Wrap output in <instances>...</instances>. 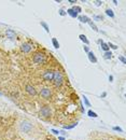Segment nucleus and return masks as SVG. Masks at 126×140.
Segmentation results:
<instances>
[{"instance_id":"nucleus-28","label":"nucleus","mask_w":126,"mask_h":140,"mask_svg":"<svg viewBox=\"0 0 126 140\" xmlns=\"http://www.w3.org/2000/svg\"><path fill=\"white\" fill-rule=\"evenodd\" d=\"M52 131H53V132H54V134H55V135H58V134H59V131H58V130H55V129H53Z\"/></svg>"},{"instance_id":"nucleus-7","label":"nucleus","mask_w":126,"mask_h":140,"mask_svg":"<svg viewBox=\"0 0 126 140\" xmlns=\"http://www.w3.org/2000/svg\"><path fill=\"white\" fill-rule=\"evenodd\" d=\"M25 89H26V92H27L28 94L31 95V96H35V95L37 94L36 89H35L32 85H30V84H27V85H26V87H25Z\"/></svg>"},{"instance_id":"nucleus-29","label":"nucleus","mask_w":126,"mask_h":140,"mask_svg":"<svg viewBox=\"0 0 126 140\" xmlns=\"http://www.w3.org/2000/svg\"><path fill=\"white\" fill-rule=\"evenodd\" d=\"M114 130H118V131H122V128H120V127H114Z\"/></svg>"},{"instance_id":"nucleus-10","label":"nucleus","mask_w":126,"mask_h":140,"mask_svg":"<svg viewBox=\"0 0 126 140\" xmlns=\"http://www.w3.org/2000/svg\"><path fill=\"white\" fill-rule=\"evenodd\" d=\"M87 55H88V58H90V61L92 63H97V58L95 57V55H94V53H93V52H88Z\"/></svg>"},{"instance_id":"nucleus-21","label":"nucleus","mask_w":126,"mask_h":140,"mask_svg":"<svg viewBox=\"0 0 126 140\" xmlns=\"http://www.w3.org/2000/svg\"><path fill=\"white\" fill-rule=\"evenodd\" d=\"M88 24H90V26H91V27H92L93 29H94L95 31H97V30H98V29H97V27H96V26H95V24L93 23V22H91V21H90V22H88Z\"/></svg>"},{"instance_id":"nucleus-9","label":"nucleus","mask_w":126,"mask_h":140,"mask_svg":"<svg viewBox=\"0 0 126 140\" xmlns=\"http://www.w3.org/2000/svg\"><path fill=\"white\" fill-rule=\"evenodd\" d=\"M5 35H6V37L10 38V39H14V38H15V32L13 31V30H11V29L6 30V31H5Z\"/></svg>"},{"instance_id":"nucleus-11","label":"nucleus","mask_w":126,"mask_h":140,"mask_svg":"<svg viewBox=\"0 0 126 140\" xmlns=\"http://www.w3.org/2000/svg\"><path fill=\"white\" fill-rule=\"evenodd\" d=\"M79 38H80V40H81V41H83L85 44H88L90 43V41L87 40V38H86L85 35H80V36H79Z\"/></svg>"},{"instance_id":"nucleus-31","label":"nucleus","mask_w":126,"mask_h":140,"mask_svg":"<svg viewBox=\"0 0 126 140\" xmlns=\"http://www.w3.org/2000/svg\"><path fill=\"white\" fill-rule=\"evenodd\" d=\"M109 80H110V82H112V80H113V77L110 76V77H109Z\"/></svg>"},{"instance_id":"nucleus-2","label":"nucleus","mask_w":126,"mask_h":140,"mask_svg":"<svg viewBox=\"0 0 126 140\" xmlns=\"http://www.w3.org/2000/svg\"><path fill=\"white\" fill-rule=\"evenodd\" d=\"M19 129H21V131L28 134V132L32 129V124L29 121H23V122H21V124H19Z\"/></svg>"},{"instance_id":"nucleus-12","label":"nucleus","mask_w":126,"mask_h":140,"mask_svg":"<svg viewBox=\"0 0 126 140\" xmlns=\"http://www.w3.org/2000/svg\"><path fill=\"white\" fill-rule=\"evenodd\" d=\"M67 13H68V14H69L71 17H77V16H78V14H77V13H76L73 10H72V9H69V10L67 11Z\"/></svg>"},{"instance_id":"nucleus-1","label":"nucleus","mask_w":126,"mask_h":140,"mask_svg":"<svg viewBox=\"0 0 126 140\" xmlns=\"http://www.w3.org/2000/svg\"><path fill=\"white\" fill-rule=\"evenodd\" d=\"M64 78L63 75L59 71H53V82H54L55 86H61L63 84Z\"/></svg>"},{"instance_id":"nucleus-15","label":"nucleus","mask_w":126,"mask_h":140,"mask_svg":"<svg viewBox=\"0 0 126 140\" xmlns=\"http://www.w3.org/2000/svg\"><path fill=\"white\" fill-rule=\"evenodd\" d=\"M79 19H80L82 23H88L90 22V18L87 16H80V17H79Z\"/></svg>"},{"instance_id":"nucleus-32","label":"nucleus","mask_w":126,"mask_h":140,"mask_svg":"<svg viewBox=\"0 0 126 140\" xmlns=\"http://www.w3.org/2000/svg\"><path fill=\"white\" fill-rule=\"evenodd\" d=\"M123 140H124V139H123Z\"/></svg>"},{"instance_id":"nucleus-5","label":"nucleus","mask_w":126,"mask_h":140,"mask_svg":"<svg viewBox=\"0 0 126 140\" xmlns=\"http://www.w3.org/2000/svg\"><path fill=\"white\" fill-rule=\"evenodd\" d=\"M40 115L43 117H48L51 115V108L49 106H43L40 110Z\"/></svg>"},{"instance_id":"nucleus-14","label":"nucleus","mask_w":126,"mask_h":140,"mask_svg":"<svg viewBox=\"0 0 126 140\" xmlns=\"http://www.w3.org/2000/svg\"><path fill=\"white\" fill-rule=\"evenodd\" d=\"M101 49L105 51V52H109V46H108V44L107 43H105V42H101Z\"/></svg>"},{"instance_id":"nucleus-8","label":"nucleus","mask_w":126,"mask_h":140,"mask_svg":"<svg viewBox=\"0 0 126 140\" xmlns=\"http://www.w3.org/2000/svg\"><path fill=\"white\" fill-rule=\"evenodd\" d=\"M21 50H22V52H24V53H29L31 50H32V45L30 44V43H24L23 45H22V48H21Z\"/></svg>"},{"instance_id":"nucleus-13","label":"nucleus","mask_w":126,"mask_h":140,"mask_svg":"<svg viewBox=\"0 0 126 140\" xmlns=\"http://www.w3.org/2000/svg\"><path fill=\"white\" fill-rule=\"evenodd\" d=\"M52 43H53V45H54L55 49H58V48H59V43H58V41H57L56 38H53V39H52Z\"/></svg>"},{"instance_id":"nucleus-20","label":"nucleus","mask_w":126,"mask_h":140,"mask_svg":"<svg viewBox=\"0 0 126 140\" xmlns=\"http://www.w3.org/2000/svg\"><path fill=\"white\" fill-rule=\"evenodd\" d=\"M72 10H73L76 13H77V14H78V13H80L81 11H82V9L80 8V6H75V8L73 9H72Z\"/></svg>"},{"instance_id":"nucleus-18","label":"nucleus","mask_w":126,"mask_h":140,"mask_svg":"<svg viewBox=\"0 0 126 140\" xmlns=\"http://www.w3.org/2000/svg\"><path fill=\"white\" fill-rule=\"evenodd\" d=\"M87 114H88V116H91V117H97V114L95 112H93L92 110H90L88 112H87Z\"/></svg>"},{"instance_id":"nucleus-30","label":"nucleus","mask_w":126,"mask_h":140,"mask_svg":"<svg viewBox=\"0 0 126 140\" xmlns=\"http://www.w3.org/2000/svg\"><path fill=\"white\" fill-rule=\"evenodd\" d=\"M84 51H85V52H87V53L90 52V51H88V48H87V46H84Z\"/></svg>"},{"instance_id":"nucleus-3","label":"nucleus","mask_w":126,"mask_h":140,"mask_svg":"<svg viewBox=\"0 0 126 140\" xmlns=\"http://www.w3.org/2000/svg\"><path fill=\"white\" fill-rule=\"evenodd\" d=\"M44 54L43 53H36V54L34 55V58H32V61H34L35 64L37 65H41L44 63Z\"/></svg>"},{"instance_id":"nucleus-22","label":"nucleus","mask_w":126,"mask_h":140,"mask_svg":"<svg viewBox=\"0 0 126 140\" xmlns=\"http://www.w3.org/2000/svg\"><path fill=\"white\" fill-rule=\"evenodd\" d=\"M94 19H95V21H102V16L101 15H95Z\"/></svg>"},{"instance_id":"nucleus-27","label":"nucleus","mask_w":126,"mask_h":140,"mask_svg":"<svg viewBox=\"0 0 126 140\" xmlns=\"http://www.w3.org/2000/svg\"><path fill=\"white\" fill-rule=\"evenodd\" d=\"M95 3H96V5H101L102 1H95Z\"/></svg>"},{"instance_id":"nucleus-26","label":"nucleus","mask_w":126,"mask_h":140,"mask_svg":"<svg viewBox=\"0 0 126 140\" xmlns=\"http://www.w3.org/2000/svg\"><path fill=\"white\" fill-rule=\"evenodd\" d=\"M59 14H61L62 16H64V15L66 14V13H65V11H64V10H61V11H59Z\"/></svg>"},{"instance_id":"nucleus-16","label":"nucleus","mask_w":126,"mask_h":140,"mask_svg":"<svg viewBox=\"0 0 126 140\" xmlns=\"http://www.w3.org/2000/svg\"><path fill=\"white\" fill-rule=\"evenodd\" d=\"M106 14L109 15L110 17H114V13H113V11H112L111 9H107V10H106Z\"/></svg>"},{"instance_id":"nucleus-6","label":"nucleus","mask_w":126,"mask_h":140,"mask_svg":"<svg viewBox=\"0 0 126 140\" xmlns=\"http://www.w3.org/2000/svg\"><path fill=\"white\" fill-rule=\"evenodd\" d=\"M42 78L45 80V81H53V71L52 70H46L43 72V75H42Z\"/></svg>"},{"instance_id":"nucleus-24","label":"nucleus","mask_w":126,"mask_h":140,"mask_svg":"<svg viewBox=\"0 0 126 140\" xmlns=\"http://www.w3.org/2000/svg\"><path fill=\"white\" fill-rule=\"evenodd\" d=\"M118 59H120V61H121L123 64H126V61H125V58H124L123 56H120V57H118Z\"/></svg>"},{"instance_id":"nucleus-23","label":"nucleus","mask_w":126,"mask_h":140,"mask_svg":"<svg viewBox=\"0 0 126 140\" xmlns=\"http://www.w3.org/2000/svg\"><path fill=\"white\" fill-rule=\"evenodd\" d=\"M108 46H109V49H110V48L113 49V50H116V49H117V46L114 45V44H112V43H108Z\"/></svg>"},{"instance_id":"nucleus-25","label":"nucleus","mask_w":126,"mask_h":140,"mask_svg":"<svg viewBox=\"0 0 126 140\" xmlns=\"http://www.w3.org/2000/svg\"><path fill=\"white\" fill-rule=\"evenodd\" d=\"M84 102H85V105L87 106V107H90V102H88V100H87V98H86L85 96H84Z\"/></svg>"},{"instance_id":"nucleus-17","label":"nucleus","mask_w":126,"mask_h":140,"mask_svg":"<svg viewBox=\"0 0 126 140\" xmlns=\"http://www.w3.org/2000/svg\"><path fill=\"white\" fill-rule=\"evenodd\" d=\"M111 52H105V54H103V58L105 59H110L111 58Z\"/></svg>"},{"instance_id":"nucleus-4","label":"nucleus","mask_w":126,"mask_h":140,"mask_svg":"<svg viewBox=\"0 0 126 140\" xmlns=\"http://www.w3.org/2000/svg\"><path fill=\"white\" fill-rule=\"evenodd\" d=\"M40 95H41V97L44 98V99H49V98H51V96H52V92H51V90H50L49 87H43V89L41 90V92H40Z\"/></svg>"},{"instance_id":"nucleus-19","label":"nucleus","mask_w":126,"mask_h":140,"mask_svg":"<svg viewBox=\"0 0 126 140\" xmlns=\"http://www.w3.org/2000/svg\"><path fill=\"white\" fill-rule=\"evenodd\" d=\"M41 26H43V27H44V29H45V31L46 32H49L50 31V29H49V26L48 25H46L44 22H41Z\"/></svg>"}]
</instances>
